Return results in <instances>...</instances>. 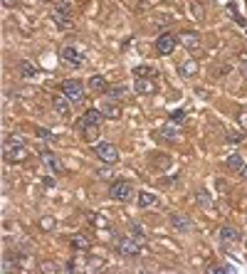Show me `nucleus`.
<instances>
[{"mask_svg":"<svg viewBox=\"0 0 247 274\" xmlns=\"http://www.w3.org/2000/svg\"><path fill=\"white\" fill-rule=\"evenodd\" d=\"M141 242L134 237V235H121V237L116 240V252L121 254V257H126V259H134V257H139V252H141Z\"/></svg>","mask_w":247,"mask_h":274,"instance_id":"1","label":"nucleus"},{"mask_svg":"<svg viewBox=\"0 0 247 274\" xmlns=\"http://www.w3.org/2000/svg\"><path fill=\"white\" fill-rule=\"evenodd\" d=\"M62 94H64L74 106L84 104V99H87V89H84V84H82L79 79H67V82L62 84Z\"/></svg>","mask_w":247,"mask_h":274,"instance_id":"2","label":"nucleus"},{"mask_svg":"<svg viewBox=\"0 0 247 274\" xmlns=\"http://www.w3.org/2000/svg\"><path fill=\"white\" fill-rule=\"evenodd\" d=\"M52 20H55V25L62 27V30L72 27V3H69V0H57V3H55V13H52Z\"/></svg>","mask_w":247,"mask_h":274,"instance_id":"3","label":"nucleus"},{"mask_svg":"<svg viewBox=\"0 0 247 274\" xmlns=\"http://www.w3.org/2000/svg\"><path fill=\"white\" fill-rule=\"evenodd\" d=\"M109 195L114 200H119V203H129V200H134V185L126 183V180H119V183L111 185Z\"/></svg>","mask_w":247,"mask_h":274,"instance_id":"4","label":"nucleus"},{"mask_svg":"<svg viewBox=\"0 0 247 274\" xmlns=\"http://www.w3.org/2000/svg\"><path fill=\"white\" fill-rule=\"evenodd\" d=\"M178 47V37L173 32H161L156 40V50L158 55H173V50Z\"/></svg>","mask_w":247,"mask_h":274,"instance_id":"5","label":"nucleus"},{"mask_svg":"<svg viewBox=\"0 0 247 274\" xmlns=\"http://www.w3.org/2000/svg\"><path fill=\"white\" fill-rule=\"evenodd\" d=\"M94 153L99 156L104 163H116V161H119V151H116V146H114V143H106V141H99V143L94 146Z\"/></svg>","mask_w":247,"mask_h":274,"instance_id":"6","label":"nucleus"},{"mask_svg":"<svg viewBox=\"0 0 247 274\" xmlns=\"http://www.w3.org/2000/svg\"><path fill=\"white\" fill-rule=\"evenodd\" d=\"M218 237H220V245L223 247H232V245H237L240 242V230L237 227H232V225H223L220 227V232H218Z\"/></svg>","mask_w":247,"mask_h":274,"instance_id":"7","label":"nucleus"},{"mask_svg":"<svg viewBox=\"0 0 247 274\" xmlns=\"http://www.w3.org/2000/svg\"><path fill=\"white\" fill-rule=\"evenodd\" d=\"M60 57L69 64V67H74V69H79L82 64H84V57H82V52L74 47V45H67V47H62L60 50Z\"/></svg>","mask_w":247,"mask_h":274,"instance_id":"8","label":"nucleus"},{"mask_svg":"<svg viewBox=\"0 0 247 274\" xmlns=\"http://www.w3.org/2000/svg\"><path fill=\"white\" fill-rule=\"evenodd\" d=\"M52 109H55V114L60 116V119H69V114H72V101H69L64 94H55V97H52Z\"/></svg>","mask_w":247,"mask_h":274,"instance_id":"9","label":"nucleus"},{"mask_svg":"<svg viewBox=\"0 0 247 274\" xmlns=\"http://www.w3.org/2000/svg\"><path fill=\"white\" fill-rule=\"evenodd\" d=\"M104 119V111L102 109H87L84 116L77 121V129H84V126H99V121Z\"/></svg>","mask_w":247,"mask_h":274,"instance_id":"10","label":"nucleus"},{"mask_svg":"<svg viewBox=\"0 0 247 274\" xmlns=\"http://www.w3.org/2000/svg\"><path fill=\"white\" fill-rule=\"evenodd\" d=\"M27 158V148L22 146V143H5V161H25Z\"/></svg>","mask_w":247,"mask_h":274,"instance_id":"11","label":"nucleus"},{"mask_svg":"<svg viewBox=\"0 0 247 274\" xmlns=\"http://www.w3.org/2000/svg\"><path fill=\"white\" fill-rule=\"evenodd\" d=\"M171 227L178 230V232H193L195 222H193V217H188V215H173V217H171Z\"/></svg>","mask_w":247,"mask_h":274,"instance_id":"12","label":"nucleus"},{"mask_svg":"<svg viewBox=\"0 0 247 274\" xmlns=\"http://www.w3.org/2000/svg\"><path fill=\"white\" fill-rule=\"evenodd\" d=\"M178 74H181V79H193V77L198 74V62L195 59H183L178 64Z\"/></svg>","mask_w":247,"mask_h":274,"instance_id":"13","label":"nucleus"},{"mask_svg":"<svg viewBox=\"0 0 247 274\" xmlns=\"http://www.w3.org/2000/svg\"><path fill=\"white\" fill-rule=\"evenodd\" d=\"M134 92H139V94H156V82L146 79V77H136L134 79Z\"/></svg>","mask_w":247,"mask_h":274,"instance_id":"14","label":"nucleus"},{"mask_svg":"<svg viewBox=\"0 0 247 274\" xmlns=\"http://www.w3.org/2000/svg\"><path fill=\"white\" fill-rule=\"evenodd\" d=\"M178 134H181V124L168 121L166 126H163V129L158 131V138H163V141H176V138H178Z\"/></svg>","mask_w":247,"mask_h":274,"instance_id":"15","label":"nucleus"},{"mask_svg":"<svg viewBox=\"0 0 247 274\" xmlns=\"http://www.w3.org/2000/svg\"><path fill=\"white\" fill-rule=\"evenodd\" d=\"M89 89L97 92V94H106L109 92V84H106V79H104L102 74H94V77H89Z\"/></svg>","mask_w":247,"mask_h":274,"instance_id":"16","label":"nucleus"},{"mask_svg":"<svg viewBox=\"0 0 247 274\" xmlns=\"http://www.w3.org/2000/svg\"><path fill=\"white\" fill-rule=\"evenodd\" d=\"M178 40H181L188 50H200V35H198V32H183Z\"/></svg>","mask_w":247,"mask_h":274,"instance_id":"17","label":"nucleus"},{"mask_svg":"<svg viewBox=\"0 0 247 274\" xmlns=\"http://www.w3.org/2000/svg\"><path fill=\"white\" fill-rule=\"evenodd\" d=\"M158 203V198L153 193H148V190H141L139 193V208H153Z\"/></svg>","mask_w":247,"mask_h":274,"instance_id":"18","label":"nucleus"},{"mask_svg":"<svg viewBox=\"0 0 247 274\" xmlns=\"http://www.w3.org/2000/svg\"><path fill=\"white\" fill-rule=\"evenodd\" d=\"M134 77H146V79H156V77H158V72H156L153 67L139 64V67H134Z\"/></svg>","mask_w":247,"mask_h":274,"instance_id":"19","label":"nucleus"},{"mask_svg":"<svg viewBox=\"0 0 247 274\" xmlns=\"http://www.w3.org/2000/svg\"><path fill=\"white\" fill-rule=\"evenodd\" d=\"M225 166H227L230 171H240V168L245 166V161H242V156H240V153H230L227 158H225Z\"/></svg>","mask_w":247,"mask_h":274,"instance_id":"20","label":"nucleus"},{"mask_svg":"<svg viewBox=\"0 0 247 274\" xmlns=\"http://www.w3.org/2000/svg\"><path fill=\"white\" fill-rule=\"evenodd\" d=\"M45 166L52 171V173H62V163L55 153H45Z\"/></svg>","mask_w":247,"mask_h":274,"instance_id":"21","label":"nucleus"},{"mask_svg":"<svg viewBox=\"0 0 247 274\" xmlns=\"http://www.w3.org/2000/svg\"><path fill=\"white\" fill-rule=\"evenodd\" d=\"M104 116H109V119H119V116H121V109L114 104V99H106V104H104Z\"/></svg>","mask_w":247,"mask_h":274,"instance_id":"22","label":"nucleus"},{"mask_svg":"<svg viewBox=\"0 0 247 274\" xmlns=\"http://www.w3.org/2000/svg\"><path fill=\"white\" fill-rule=\"evenodd\" d=\"M20 72H22V79H35V77H37V67L30 64V62H22L20 64Z\"/></svg>","mask_w":247,"mask_h":274,"instance_id":"23","label":"nucleus"},{"mask_svg":"<svg viewBox=\"0 0 247 274\" xmlns=\"http://www.w3.org/2000/svg\"><path fill=\"white\" fill-rule=\"evenodd\" d=\"M129 92H131L129 87H109L106 97H109V99H121V97H126Z\"/></svg>","mask_w":247,"mask_h":274,"instance_id":"24","label":"nucleus"},{"mask_svg":"<svg viewBox=\"0 0 247 274\" xmlns=\"http://www.w3.org/2000/svg\"><path fill=\"white\" fill-rule=\"evenodd\" d=\"M72 247L74 250H89V240L84 237V235H74V237H72Z\"/></svg>","mask_w":247,"mask_h":274,"instance_id":"25","label":"nucleus"},{"mask_svg":"<svg viewBox=\"0 0 247 274\" xmlns=\"http://www.w3.org/2000/svg\"><path fill=\"white\" fill-rule=\"evenodd\" d=\"M131 235L141 242V245H146V232H144V227L141 225H131Z\"/></svg>","mask_w":247,"mask_h":274,"instance_id":"26","label":"nucleus"},{"mask_svg":"<svg viewBox=\"0 0 247 274\" xmlns=\"http://www.w3.org/2000/svg\"><path fill=\"white\" fill-rule=\"evenodd\" d=\"M208 272H210V274H232L235 269H232L230 264H218V267H208Z\"/></svg>","mask_w":247,"mask_h":274,"instance_id":"27","label":"nucleus"},{"mask_svg":"<svg viewBox=\"0 0 247 274\" xmlns=\"http://www.w3.org/2000/svg\"><path fill=\"white\" fill-rule=\"evenodd\" d=\"M82 131H84V138L92 143L97 136H99V126H84V129H82Z\"/></svg>","mask_w":247,"mask_h":274,"instance_id":"28","label":"nucleus"},{"mask_svg":"<svg viewBox=\"0 0 247 274\" xmlns=\"http://www.w3.org/2000/svg\"><path fill=\"white\" fill-rule=\"evenodd\" d=\"M200 205H210L213 203V198H210V193L208 190H198V198H195Z\"/></svg>","mask_w":247,"mask_h":274,"instance_id":"29","label":"nucleus"},{"mask_svg":"<svg viewBox=\"0 0 247 274\" xmlns=\"http://www.w3.org/2000/svg\"><path fill=\"white\" fill-rule=\"evenodd\" d=\"M190 15L200 22L203 18H205V13H203V5H198V3H190Z\"/></svg>","mask_w":247,"mask_h":274,"instance_id":"30","label":"nucleus"},{"mask_svg":"<svg viewBox=\"0 0 247 274\" xmlns=\"http://www.w3.org/2000/svg\"><path fill=\"white\" fill-rule=\"evenodd\" d=\"M171 22H173V18H171V15H161L153 25H156V27H166V25H171Z\"/></svg>","mask_w":247,"mask_h":274,"instance_id":"31","label":"nucleus"},{"mask_svg":"<svg viewBox=\"0 0 247 274\" xmlns=\"http://www.w3.org/2000/svg\"><path fill=\"white\" fill-rule=\"evenodd\" d=\"M171 121L183 124V121H185V111H173V114H171Z\"/></svg>","mask_w":247,"mask_h":274,"instance_id":"32","label":"nucleus"},{"mask_svg":"<svg viewBox=\"0 0 247 274\" xmlns=\"http://www.w3.org/2000/svg\"><path fill=\"white\" fill-rule=\"evenodd\" d=\"M35 134H37L40 138H42V141H50V138H52V131H50V129H37Z\"/></svg>","mask_w":247,"mask_h":274,"instance_id":"33","label":"nucleus"},{"mask_svg":"<svg viewBox=\"0 0 247 274\" xmlns=\"http://www.w3.org/2000/svg\"><path fill=\"white\" fill-rule=\"evenodd\" d=\"M40 227H42V230H52L55 227V220L52 217H42V220H40Z\"/></svg>","mask_w":247,"mask_h":274,"instance_id":"34","label":"nucleus"},{"mask_svg":"<svg viewBox=\"0 0 247 274\" xmlns=\"http://www.w3.org/2000/svg\"><path fill=\"white\" fill-rule=\"evenodd\" d=\"M40 269H42V272H57L60 267H57L55 262H45V264H42V267H40Z\"/></svg>","mask_w":247,"mask_h":274,"instance_id":"35","label":"nucleus"},{"mask_svg":"<svg viewBox=\"0 0 247 274\" xmlns=\"http://www.w3.org/2000/svg\"><path fill=\"white\" fill-rule=\"evenodd\" d=\"M227 141H230V143H240V141H242V136H240V134H230V136H227Z\"/></svg>","mask_w":247,"mask_h":274,"instance_id":"36","label":"nucleus"},{"mask_svg":"<svg viewBox=\"0 0 247 274\" xmlns=\"http://www.w3.org/2000/svg\"><path fill=\"white\" fill-rule=\"evenodd\" d=\"M240 124H242V129H247V111L240 114Z\"/></svg>","mask_w":247,"mask_h":274,"instance_id":"37","label":"nucleus"},{"mask_svg":"<svg viewBox=\"0 0 247 274\" xmlns=\"http://www.w3.org/2000/svg\"><path fill=\"white\" fill-rule=\"evenodd\" d=\"M3 5H5V8H15L18 0H3Z\"/></svg>","mask_w":247,"mask_h":274,"instance_id":"38","label":"nucleus"},{"mask_svg":"<svg viewBox=\"0 0 247 274\" xmlns=\"http://www.w3.org/2000/svg\"><path fill=\"white\" fill-rule=\"evenodd\" d=\"M240 176H242V178H245V180H247V163H245V166H242V168H240Z\"/></svg>","mask_w":247,"mask_h":274,"instance_id":"39","label":"nucleus"},{"mask_svg":"<svg viewBox=\"0 0 247 274\" xmlns=\"http://www.w3.org/2000/svg\"><path fill=\"white\" fill-rule=\"evenodd\" d=\"M240 69H242V74H247V59H245L242 64H240Z\"/></svg>","mask_w":247,"mask_h":274,"instance_id":"40","label":"nucleus"},{"mask_svg":"<svg viewBox=\"0 0 247 274\" xmlns=\"http://www.w3.org/2000/svg\"><path fill=\"white\" fill-rule=\"evenodd\" d=\"M40 3H52V0H40Z\"/></svg>","mask_w":247,"mask_h":274,"instance_id":"41","label":"nucleus"},{"mask_svg":"<svg viewBox=\"0 0 247 274\" xmlns=\"http://www.w3.org/2000/svg\"><path fill=\"white\" fill-rule=\"evenodd\" d=\"M245 247H247V237H245Z\"/></svg>","mask_w":247,"mask_h":274,"instance_id":"42","label":"nucleus"}]
</instances>
